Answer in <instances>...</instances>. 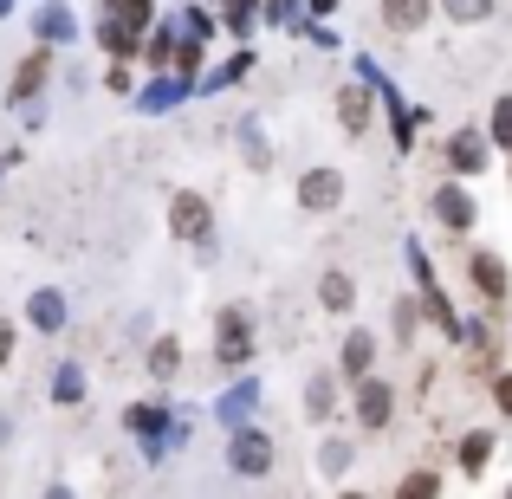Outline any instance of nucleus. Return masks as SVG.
<instances>
[{
  "mask_svg": "<svg viewBox=\"0 0 512 499\" xmlns=\"http://www.w3.org/2000/svg\"><path fill=\"white\" fill-rule=\"evenodd\" d=\"M169 234H175V240H195V247H208V240H214V208H208V195L182 188V195L169 201Z\"/></svg>",
  "mask_w": 512,
  "mask_h": 499,
  "instance_id": "nucleus-1",
  "label": "nucleus"
},
{
  "mask_svg": "<svg viewBox=\"0 0 512 499\" xmlns=\"http://www.w3.org/2000/svg\"><path fill=\"white\" fill-rule=\"evenodd\" d=\"M227 467H234L240 480H266V474H273V435H260V428H240V435L227 441Z\"/></svg>",
  "mask_w": 512,
  "mask_h": 499,
  "instance_id": "nucleus-2",
  "label": "nucleus"
},
{
  "mask_svg": "<svg viewBox=\"0 0 512 499\" xmlns=\"http://www.w3.org/2000/svg\"><path fill=\"white\" fill-rule=\"evenodd\" d=\"M344 201V175L338 169H305L299 175V208L305 214H331Z\"/></svg>",
  "mask_w": 512,
  "mask_h": 499,
  "instance_id": "nucleus-3",
  "label": "nucleus"
},
{
  "mask_svg": "<svg viewBox=\"0 0 512 499\" xmlns=\"http://www.w3.org/2000/svg\"><path fill=\"white\" fill-rule=\"evenodd\" d=\"M389 415H396V396H389V383L363 376V383H357V422H363V428H389Z\"/></svg>",
  "mask_w": 512,
  "mask_h": 499,
  "instance_id": "nucleus-4",
  "label": "nucleus"
},
{
  "mask_svg": "<svg viewBox=\"0 0 512 499\" xmlns=\"http://www.w3.org/2000/svg\"><path fill=\"white\" fill-rule=\"evenodd\" d=\"M448 169L454 175H480L487 169V137H480V130H454L448 137Z\"/></svg>",
  "mask_w": 512,
  "mask_h": 499,
  "instance_id": "nucleus-5",
  "label": "nucleus"
},
{
  "mask_svg": "<svg viewBox=\"0 0 512 499\" xmlns=\"http://www.w3.org/2000/svg\"><path fill=\"white\" fill-rule=\"evenodd\" d=\"M46 72H52V52H46V46H39V52H26V59H20V72H13V85H7V98H13V104L39 98V85H46Z\"/></svg>",
  "mask_w": 512,
  "mask_h": 499,
  "instance_id": "nucleus-6",
  "label": "nucleus"
},
{
  "mask_svg": "<svg viewBox=\"0 0 512 499\" xmlns=\"http://www.w3.org/2000/svg\"><path fill=\"white\" fill-rule=\"evenodd\" d=\"M370 117H376V98L363 85H344L338 91V124L350 130V137H363V130H370Z\"/></svg>",
  "mask_w": 512,
  "mask_h": 499,
  "instance_id": "nucleus-7",
  "label": "nucleus"
},
{
  "mask_svg": "<svg viewBox=\"0 0 512 499\" xmlns=\"http://www.w3.org/2000/svg\"><path fill=\"white\" fill-rule=\"evenodd\" d=\"M435 221L441 227H454V234H467V227H474V201H467V188L461 182H448L435 195Z\"/></svg>",
  "mask_w": 512,
  "mask_h": 499,
  "instance_id": "nucleus-8",
  "label": "nucleus"
},
{
  "mask_svg": "<svg viewBox=\"0 0 512 499\" xmlns=\"http://www.w3.org/2000/svg\"><path fill=\"white\" fill-rule=\"evenodd\" d=\"M253 357V337H247V318L240 312H221V363L227 370H240V363Z\"/></svg>",
  "mask_w": 512,
  "mask_h": 499,
  "instance_id": "nucleus-9",
  "label": "nucleus"
},
{
  "mask_svg": "<svg viewBox=\"0 0 512 499\" xmlns=\"http://www.w3.org/2000/svg\"><path fill=\"white\" fill-rule=\"evenodd\" d=\"M467 273H474V286L487 292V305H506V266L493 260V253H467Z\"/></svg>",
  "mask_w": 512,
  "mask_h": 499,
  "instance_id": "nucleus-10",
  "label": "nucleus"
},
{
  "mask_svg": "<svg viewBox=\"0 0 512 499\" xmlns=\"http://www.w3.org/2000/svg\"><path fill=\"white\" fill-rule=\"evenodd\" d=\"M370 363H376V337H370V331H350V337H344V363H338V370L350 376V383H363V376H370Z\"/></svg>",
  "mask_w": 512,
  "mask_h": 499,
  "instance_id": "nucleus-11",
  "label": "nucleus"
},
{
  "mask_svg": "<svg viewBox=\"0 0 512 499\" xmlns=\"http://www.w3.org/2000/svg\"><path fill=\"white\" fill-rule=\"evenodd\" d=\"M428 13H435V0H383V26H396V33H422Z\"/></svg>",
  "mask_w": 512,
  "mask_h": 499,
  "instance_id": "nucleus-12",
  "label": "nucleus"
},
{
  "mask_svg": "<svg viewBox=\"0 0 512 499\" xmlns=\"http://www.w3.org/2000/svg\"><path fill=\"white\" fill-rule=\"evenodd\" d=\"M318 305H325V312H350V305H357V279H350V273H325V279H318Z\"/></svg>",
  "mask_w": 512,
  "mask_h": 499,
  "instance_id": "nucleus-13",
  "label": "nucleus"
},
{
  "mask_svg": "<svg viewBox=\"0 0 512 499\" xmlns=\"http://www.w3.org/2000/svg\"><path fill=\"white\" fill-rule=\"evenodd\" d=\"M305 415H312V422H331V415H338V383H331V376H312V383H305Z\"/></svg>",
  "mask_w": 512,
  "mask_h": 499,
  "instance_id": "nucleus-14",
  "label": "nucleus"
},
{
  "mask_svg": "<svg viewBox=\"0 0 512 499\" xmlns=\"http://www.w3.org/2000/svg\"><path fill=\"white\" fill-rule=\"evenodd\" d=\"M33 325L39 331H59L65 325V299H59V292H33Z\"/></svg>",
  "mask_w": 512,
  "mask_h": 499,
  "instance_id": "nucleus-15",
  "label": "nucleus"
},
{
  "mask_svg": "<svg viewBox=\"0 0 512 499\" xmlns=\"http://www.w3.org/2000/svg\"><path fill=\"white\" fill-rule=\"evenodd\" d=\"M350 461H357V448L350 441H325V454H318V467H325V480H344Z\"/></svg>",
  "mask_w": 512,
  "mask_h": 499,
  "instance_id": "nucleus-16",
  "label": "nucleus"
},
{
  "mask_svg": "<svg viewBox=\"0 0 512 499\" xmlns=\"http://www.w3.org/2000/svg\"><path fill=\"white\" fill-rule=\"evenodd\" d=\"M104 13H111V20H124V26H137V33H143V26H150V0H104Z\"/></svg>",
  "mask_w": 512,
  "mask_h": 499,
  "instance_id": "nucleus-17",
  "label": "nucleus"
},
{
  "mask_svg": "<svg viewBox=\"0 0 512 499\" xmlns=\"http://www.w3.org/2000/svg\"><path fill=\"white\" fill-rule=\"evenodd\" d=\"M150 370L156 376H175V370H182V344H175V337H156V344H150Z\"/></svg>",
  "mask_w": 512,
  "mask_h": 499,
  "instance_id": "nucleus-18",
  "label": "nucleus"
},
{
  "mask_svg": "<svg viewBox=\"0 0 512 499\" xmlns=\"http://www.w3.org/2000/svg\"><path fill=\"white\" fill-rule=\"evenodd\" d=\"M487 454H493V435H467L461 441V474H480V467H487Z\"/></svg>",
  "mask_w": 512,
  "mask_h": 499,
  "instance_id": "nucleus-19",
  "label": "nucleus"
},
{
  "mask_svg": "<svg viewBox=\"0 0 512 499\" xmlns=\"http://www.w3.org/2000/svg\"><path fill=\"white\" fill-rule=\"evenodd\" d=\"M39 39H72V13L46 7V13H39Z\"/></svg>",
  "mask_w": 512,
  "mask_h": 499,
  "instance_id": "nucleus-20",
  "label": "nucleus"
},
{
  "mask_svg": "<svg viewBox=\"0 0 512 499\" xmlns=\"http://www.w3.org/2000/svg\"><path fill=\"white\" fill-rule=\"evenodd\" d=\"M441 13H448V20H487L493 0H441Z\"/></svg>",
  "mask_w": 512,
  "mask_h": 499,
  "instance_id": "nucleus-21",
  "label": "nucleus"
},
{
  "mask_svg": "<svg viewBox=\"0 0 512 499\" xmlns=\"http://www.w3.org/2000/svg\"><path fill=\"white\" fill-rule=\"evenodd\" d=\"M52 396H65V402H78V396H85V376H78V370H72V363H65V370H59V376H52Z\"/></svg>",
  "mask_w": 512,
  "mask_h": 499,
  "instance_id": "nucleus-22",
  "label": "nucleus"
},
{
  "mask_svg": "<svg viewBox=\"0 0 512 499\" xmlns=\"http://www.w3.org/2000/svg\"><path fill=\"white\" fill-rule=\"evenodd\" d=\"M130 428H137V435H156V428H163V409H156V402H137V409H130Z\"/></svg>",
  "mask_w": 512,
  "mask_h": 499,
  "instance_id": "nucleus-23",
  "label": "nucleus"
},
{
  "mask_svg": "<svg viewBox=\"0 0 512 499\" xmlns=\"http://www.w3.org/2000/svg\"><path fill=\"white\" fill-rule=\"evenodd\" d=\"M493 137H500L506 150H512V98H500V104H493Z\"/></svg>",
  "mask_w": 512,
  "mask_h": 499,
  "instance_id": "nucleus-24",
  "label": "nucleus"
},
{
  "mask_svg": "<svg viewBox=\"0 0 512 499\" xmlns=\"http://www.w3.org/2000/svg\"><path fill=\"white\" fill-rule=\"evenodd\" d=\"M247 409H253V389H234V396L221 402V415H227V422H247Z\"/></svg>",
  "mask_w": 512,
  "mask_h": 499,
  "instance_id": "nucleus-25",
  "label": "nucleus"
},
{
  "mask_svg": "<svg viewBox=\"0 0 512 499\" xmlns=\"http://www.w3.org/2000/svg\"><path fill=\"white\" fill-rule=\"evenodd\" d=\"M175 98H182V85H150V98H143V111H169Z\"/></svg>",
  "mask_w": 512,
  "mask_h": 499,
  "instance_id": "nucleus-26",
  "label": "nucleus"
},
{
  "mask_svg": "<svg viewBox=\"0 0 512 499\" xmlns=\"http://www.w3.org/2000/svg\"><path fill=\"white\" fill-rule=\"evenodd\" d=\"M402 493H409V499H428V493H441V480L435 474H409V480H402Z\"/></svg>",
  "mask_w": 512,
  "mask_h": 499,
  "instance_id": "nucleus-27",
  "label": "nucleus"
},
{
  "mask_svg": "<svg viewBox=\"0 0 512 499\" xmlns=\"http://www.w3.org/2000/svg\"><path fill=\"white\" fill-rule=\"evenodd\" d=\"M7 363H13V325L0 318V370H7Z\"/></svg>",
  "mask_w": 512,
  "mask_h": 499,
  "instance_id": "nucleus-28",
  "label": "nucleus"
},
{
  "mask_svg": "<svg viewBox=\"0 0 512 499\" xmlns=\"http://www.w3.org/2000/svg\"><path fill=\"white\" fill-rule=\"evenodd\" d=\"M493 402H500V409L512 415V376H500V383H493Z\"/></svg>",
  "mask_w": 512,
  "mask_h": 499,
  "instance_id": "nucleus-29",
  "label": "nucleus"
},
{
  "mask_svg": "<svg viewBox=\"0 0 512 499\" xmlns=\"http://www.w3.org/2000/svg\"><path fill=\"white\" fill-rule=\"evenodd\" d=\"M312 7H318V13H331V7H338V0H312Z\"/></svg>",
  "mask_w": 512,
  "mask_h": 499,
  "instance_id": "nucleus-30",
  "label": "nucleus"
},
{
  "mask_svg": "<svg viewBox=\"0 0 512 499\" xmlns=\"http://www.w3.org/2000/svg\"><path fill=\"white\" fill-rule=\"evenodd\" d=\"M7 7H13V0H0V13H7Z\"/></svg>",
  "mask_w": 512,
  "mask_h": 499,
  "instance_id": "nucleus-31",
  "label": "nucleus"
}]
</instances>
